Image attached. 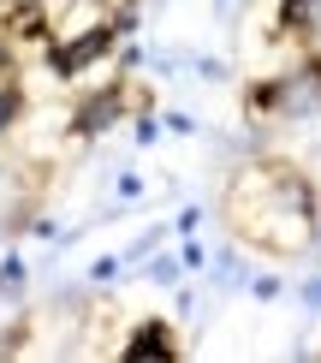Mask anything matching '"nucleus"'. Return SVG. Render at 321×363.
Listing matches in <instances>:
<instances>
[{"label": "nucleus", "mask_w": 321, "mask_h": 363, "mask_svg": "<svg viewBox=\"0 0 321 363\" xmlns=\"http://www.w3.org/2000/svg\"><path fill=\"white\" fill-rule=\"evenodd\" d=\"M303 298H310V310H321V280H310V286H303Z\"/></svg>", "instance_id": "6"}, {"label": "nucleus", "mask_w": 321, "mask_h": 363, "mask_svg": "<svg viewBox=\"0 0 321 363\" xmlns=\"http://www.w3.org/2000/svg\"><path fill=\"white\" fill-rule=\"evenodd\" d=\"M256 113H274V119H310L321 113V54L303 60V66L280 72L256 89Z\"/></svg>", "instance_id": "2"}, {"label": "nucleus", "mask_w": 321, "mask_h": 363, "mask_svg": "<svg viewBox=\"0 0 321 363\" xmlns=\"http://www.w3.org/2000/svg\"><path fill=\"white\" fill-rule=\"evenodd\" d=\"M18 113H24V96H18V84H0V138H6V131L18 125Z\"/></svg>", "instance_id": "5"}, {"label": "nucleus", "mask_w": 321, "mask_h": 363, "mask_svg": "<svg viewBox=\"0 0 321 363\" xmlns=\"http://www.w3.org/2000/svg\"><path fill=\"white\" fill-rule=\"evenodd\" d=\"M119 357H131V363H143V357L173 363V357H179V340H173V328H167V322H137L131 340L119 345Z\"/></svg>", "instance_id": "4"}, {"label": "nucleus", "mask_w": 321, "mask_h": 363, "mask_svg": "<svg viewBox=\"0 0 321 363\" xmlns=\"http://www.w3.org/2000/svg\"><path fill=\"white\" fill-rule=\"evenodd\" d=\"M226 226H238L244 245L268 256H303L321 238L315 196L292 161H250L226 185Z\"/></svg>", "instance_id": "1"}, {"label": "nucleus", "mask_w": 321, "mask_h": 363, "mask_svg": "<svg viewBox=\"0 0 321 363\" xmlns=\"http://www.w3.org/2000/svg\"><path fill=\"white\" fill-rule=\"evenodd\" d=\"M125 108H131V89L125 84H107V89H96V96L72 113V131H78V138H96V131H107Z\"/></svg>", "instance_id": "3"}]
</instances>
